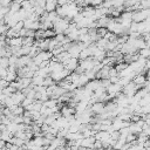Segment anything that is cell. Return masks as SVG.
<instances>
[{"label":"cell","mask_w":150,"mask_h":150,"mask_svg":"<svg viewBox=\"0 0 150 150\" xmlns=\"http://www.w3.org/2000/svg\"><path fill=\"white\" fill-rule=\"evenodd\" d=\"M149 48H150V47H149Z\"/></svg>","instance_id":"836d02e7"},{"label":"cell","mask_w":150,"mask_h":150,"mask_svg":"<svg viewBox=\"0 0 150 150\" xmlns=\"http://www.w3.org/2000/svg\"><path fill=\"white\" fill-rule=\"evenodd\" d=\"M94 142H95V137L94 136L86 137V138L80 139V145H81V148H93L94 146Z\"/></svg>","instance_id":"9c48e42d"},{"label":"cell","mask_w":150,"mask_h":150,"mask_svg":"<svg viewBox=\"0 0 150 150\" xmlns=\"http://www.w3.org/2000/svg\"><path fill=\"white\" fill-rule=\"evenodd\" d=\"M57 8V4H56V0L55 1H50V2H46V6H45V11L47 13H50V12H55Z\"/></svg>","instance_id":"4fadbf2b"},{"label":"cell","mask_w":150,"mask_h":150,"mask_svg":"<svg viewBox=\"0 0 150 150\" xmlns=\"http://www.w3.org/2000/svg\"><path fill=\"white\" fill-rule=\"evenodd\" d=\"M138 55H139V57H143V59H145V60L150 59V48L146 47V48L139 49V50H138Z\"/></svg>","instance_id":"d6986e66"},{"label":"cell","mask_w":150,"mask_h":150,"mask_svg":"<svg viewBox=\"0 0 150 150\" xmlns=\"http://www.w3.org/2000/svg\"><path fill=\"white\" fill-rule=\"evenodd\" d=\"M79 57H80V60H86L88 57H91V48L90 47H87L83 50H81Z\"/></svg>","instance_id":"5bb4252c"},{"label":"cell","mask_w":150,"mask_h":150,"mask_svg":"<svg viewBox=\"0 0 150 150\" xmlns=\"http://www.w3.org/2000/svg\"><path fill=\"white\" fill-rule=\"evenodd\" d=\"M60 112H61V116L69 117V116H71V115L75 114V109L71 108V107H69V105H63V107H61Z\"/></svg>","instance_id":"8fae6325"},{"label":"cell","mask_w":150,"mask_h":150,"mask_svg":"<svg viewBox=\"0 0 150 150\" xmlns=\"http://www.w3.org/2000/svg\"><path fill=\"white\" fill-rule=\"evenodd\" d=\"M98 87H101V80H97V79H94V80H90L86 86L84 88L91 93H94Z\"/></svg>","instance_id":"52a82bcc"},{"label":"cell","mask_w":150,"mask_h":150,"mask_svg":"<svg viewBox=\"0 0 150 150\" xmlns=\"http://www.w3.org/2000/svg\"><path fill=\"white\" fill-rule=\"evenodd\" d=\"M43 150H55V149H54V148H52L50 145H48V146H45V148H43Z\"/></svg>","instance_id":"4dcf8cb0"},{"label":"cell","mask_w":150,"mask_h":150,"mask_svg":"<svg viewBox=\"0 0 150 150\" xmlns=\"http://www.w3.org/2000/svg\"><path fill=\"white\" fill-rule=\"evenodd\" d=\"M111 4H112L114 8H117V7L124 5V0H111Z\"/></svg>","instance_id":"4316f807"},{"label":"cell","mask_w":150,"mask_h":150,"mask_svg":"<svg viewBox=\"0 0 150 150\" xmlns=\"http://www.w3.org/2000/svg\"><path fill=\"white\" fill-rule=\"evenodd\" d=\"M89 110L91 111V114L100 115L104 110V103L103 102H95V103H93V104L89 105Z\"/></svg>","instance_id":"277c9868"},{"label":"cell","mask_w":150,"mask_h":150,"mask_svg":"<svg viewBox=\"0 0 150 150\" xmlns=\"http://www.w3.org/2000/svg\"><path fill=\"white\" fill-rule=\"evenodd\" d=\"M136 4H139V0H124V8H130L135 6Z\"/></svg>","instance_id":"7402d4cb"},{"label":"cell","mask_w":150,"mask_h":150,"mask_svg":"<svg viewBox=\"0 0 150 150\" xmlns=\"http://www.w3.org/2000/svg\"><path fill=\"white\" fill-rule=\"evenodd\" d=\"M62 64H63V68H64V69H67L68 71L73 73V71H75L76 68L79 67V61H77L76 57H69V59H68L66 62H63Z\"/></svg>","instance_id":"7a4b0ae2"},{"label":"cell","mask_w":150,"mask_h":150,"mask_svg":"<svg viewBox=\"0 0 150 150\" xmlns=\"http://www.w3.org/2000/svg\"><path fill=\"white\" fill-rule=\"evenodd\" d=\"M6 43H8L9 47H21L22 46V38L16 36V38H12V39H7Z\"/></svg>","instance_id":"30bf717a"},{"label":"cell","mask_w":150,"mask_h":150,"mask_svg":"<svg viewBox=\"0 0 150 150\" xmlns=\"http://www.w3.org/2000/svg\"><path fill=\"white\" fill-rule=\"evenodd\" d=\"M11 110V114L14 116H19V115H23L25 109L22 105H13L12 108H8Z\"/></svg>","instance_id":"7c38bea8"},{"label":"cell","mask_w":150,"mask_h":150,"mask_svg":"<svg viewBox=\"0 0 150 150\" xmlns=\"http://www.w3.org/2000/svg\"><path fill=\"white\" fill-rule=\"evenodd\" d=\"M56 4L57 6H64V5H68V0H56Z\"/></svg>","instance_id":"f546056e"},{"label":"cell","mask_w":150,"mask_h":150,"mask_svg":"<svg viewBox=\"0 0 150 150\" xmlns=\"http://www.w3.org/2000/svg\"><path fill=\"white\" fill-rule=\"evenodd\" d=\"M25 95H23V93L22 91H20V90H18V91H15L14 94H12L11 95V98H12V101H13V103L15 104V105H21V103H22V101L25 100Z\"/></svg>","instance_id":"8992f818"},{"label":"cell","mask_w":150,"mask_h":150,"mask_svg":"<svg viewBox=\"0 0 150 150\" xmlns=\"http://www.w3.org/2000/svg\"><path fill=\"white\" fill-rule=\"evenodd\" d=\"M132 82L137 86V88H138V89H141V88H143V87H144V84H145V82H146V76H145V75H143V74H137V75H135V76H134Z\"/></svg>","instance_id":"5b68a950"},{"label":"cell","mask_w":150,"mask_h":150,"mask_svg":"<svg viewBox=\"0 0 150 150\" xmlns=\"http://www.w3.org/2000/svg\"><path fill=\"white\" fill-rule=\"evenodd\" d=\"M80 150H94L93 148H80Z\"/></svg>","instance_id":"1f68e13d"},{"label":"cell","mask_w":150,"mask_h":150,"mask_svg":"<svg viewBox=\"0 0 150 150\" xmlns=\"http://www.w3.org/2000/svg\"><path fill=\"white\" fill-rule=\"evenodd\" d=\"M144 1H149V0H139V4L141 2H144Z\"/></svg>","instance_id":"d6a6232c"},{"label":"cell","mask_w":150,"mask_h":150,"mask_svg":"<svg viewBox=\"0 0 150 150\" xmlns=\"http://www.w3.org/2000/svg\"><path fill=\"white\" fill-rule=\"evenodd\" d=\"M0 139L4 141V142H8V143H9V141L12 139V134H11L7 129H5V130H2L1 134H0Z\"/></svg>","instance_id":"2e32d148"},{"label":"cell","mask_w":150,"mask_h":150,"mask_svg":"<svg viewBox=\"0 0 150 150\" xmlns=\"http://www.w3.org/2000/svg\"><path fill=\"white\" fill-rule=\"evenodd\" d=\"M128 66H129V64H128V63H125V62H118L114 68L116 69V71H117V73H121V71H123Z\"/></svg>","instance_id":"44dd1931"},{"label":"cell","mask_w":150,"mask_h":150,"mask_svg":"<svg viewBox=\"0 0 150 150\" xmlns=\"http://www.w3.org/2000/svg\"><path fill=\"white\" fill-rule=\"evenodd\" d=\"M57 103H59V102H57V100H52V98H49V100H47L46 102H43L42 104H43L45 107H47V108H50V109H52V108L56 107V105H57Z\"/></svg>","instance_id":"ffe728a7"},{"label":"cell","mask_w":150,"mask_h":150,"mask_svg":"<svg viewBox=\"0 0 150 150\" xmlns=\"http://www.w3.org/2000/svg\"><path fill=\"white\" fill-rule=\"evenodd\" d=\"M105 91H107L108 95L112 98V97H115V96H117V95H120V94L122 93V87H121L118 83H111V84L105 89Z\"/></svg>","instance_id":"3957f363"},{"label":"cell","mask_w":150,"mask_h":150,"mask_svg":"<svg viewBox=\"0 0 150 150\" xmlns=\"http://www.w3.org/2000/svg\"><path fill=\"white\" fill-rule=\"evenodd\" d=\"M30 61H32V57H29L28 55L20 56V57L18 59V62H16V70H18V69H20V68L26 67Z\"/></svg>","instance_id":"ba28073f"},{"label":"cell","mask_w":150,"mask_h":150,"mask_svg":"<svg viewBox=\"0 0 150 150\" xmlns=\"http://www.w3.org/2000/svg\"><path fill=\"white\" fill-rule=\"evenodd\" d=\"M137 90H138L137 86H136L132 81H130L128 84H125V86L122 88V94H123L124 96H127V97H132V96L136 94Z\"/></svg>","instance_id":"6da1fadb"},{"label":"cell","mask_w":150,"mask_h":150,"mask_svg":"<svg viewBox=\"0 0 150 150\" xmlns=\"http://www.w3.org/2000/svg\"><path fill=\"white\" fill-rule=\"evenodd\" d=\"M53 84H55V82L53 81V79H52L50 76H47V77H45V79H43V84H42L43 87H46V88H47V87L53 86Z\"/></svg>","instance_id":"cb8c5ba5"},{"label":"cell","mask_w":150,"mask_h":150,"mask_svg":"<svg viewBox=\"0 0 150 150\" xmlns=\"http://www.w3.org/2000/svg\"><path fill=\"white\" fill-rule=\"evenodd\" d=\"M0 67L1 68H5V69H7L9 67V60H8V57H1V60H0Z\"/></svg>","instance_id":"d4e9b609"},{"label":"cell","mask_w":150,"mask_h":150,"mask_svg":"<svg viewBox=\"0 0 150 150\" xmlns=\"http://www.w3.org/2000/svg\"><path fill=\"white\" fill-rule=\"evenodd\" d=\"M129 129H130V132L134 134V135H138V134L142 132V128L137 123H135V122H132V123L129 124Z\"/></svg>","instance_id":"9a60e30c"},{"label":"cell","mask_w":150,"mask_h":150,"mask_svg":"<svg viewBox=\"0 0 150 150\" xmlns=\"http://www.w3.org/2000/svg\"><path fill=\"white\" fill-rule=\"evenodd\" d=\"M34 101H35V100H33V98H28V97H25V100L22 101L21 105H22V107H23V109L26 110V109H27V108H28V107H29V105H30V104H32Z\"/></svg>","instance_id":"603a6c76"},{"label":"cell","mask_w":150,"mask_h":150,"mask_svg":"<svg viewBox=\"0 0 150 150\" xmlns=\"http://www.w3.org/2000/svg\"><path fill=\"white\" fill-rule=\"evenodd\" d=\"M108 33L107 28H97V35L98 38H104V35Z\"/></svg>","instance_id":"83f0119b"},{"label":"cell","mask_w":150,"mask_h":150,"mask_svg":"<svg viewBox=\"0 0 150 150\" xmlns=\"http://www.w3.org/2000/svg\"><path fill=\"white\" fill-rule=\"evenodd\" d=\"M42 84H43V77L38 76V75H34L32 77V86L33 87H40Z\"/></svg>","instance_id":"ac0fdd59"},{"label":"cell","mask_w":150,"mask_h":150,"mask_svg":"<svg viewBox=\"0 0 150 150\" xmlns=\"http://www.w3.org/2000/svg\"><path fill=\"white\" fill-rule=\"evenodd\" d=\"M9 13L11 14H15V13H18L20 9H21V5L19 4V2H15V1H13L11 5H9Z\"/></svg>","instance_id":"e0dca14e"},{"label":"cell","mask_w":150,"mask_h":150,"mask_svg":"<svg viewBox=\"0 0 150 150\" xmlns=\"http://www.w3.org/2000/svg\"><path fill=\"white\" fill-rule=\"evenodd\" d=\"M103 1H104V0H91V5H90V6H93V7H98V6L102 5Z\"/></svg>","instance_id":"f1b7e54d"},{"label":"cell","mask_w":150,"mask_h":150,"mask_svg":"<svg viewBox=\"0 0 150 150\" xmlns=\"http://www.w3.org/2000/svg\"><path fill=\"white\" fill-rule=\"evenodd\" d=\"M7 30H8V27L5 25L4 20H1V21H0V35L6 34V32H7Z\"/></svg>","instance_id":"484cf974"}]
</instances>
